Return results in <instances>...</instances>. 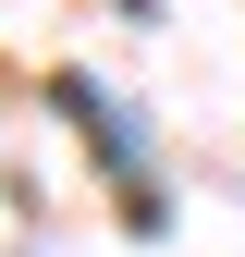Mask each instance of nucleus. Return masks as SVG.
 <instances>
[{
    "mask_svg": "<svg viewBox=\"0 0 245 257\" xmlns=\"http://www.w3.org/2000/svg\"><path fill=\"white\" fill-rule=\"evenodd\" d=\"M61 110H74L86 135H98V159L122 172V196H135V233H160V220H172V196H160V172H147V135H135V110H122V98H98L86 74H61Z\"/></svg>",
    "mask_w": 245,
    "mask_h": 257,
    "instance_id": "f257e3e1",
    "label": "nucleus"
}]
</instances>
